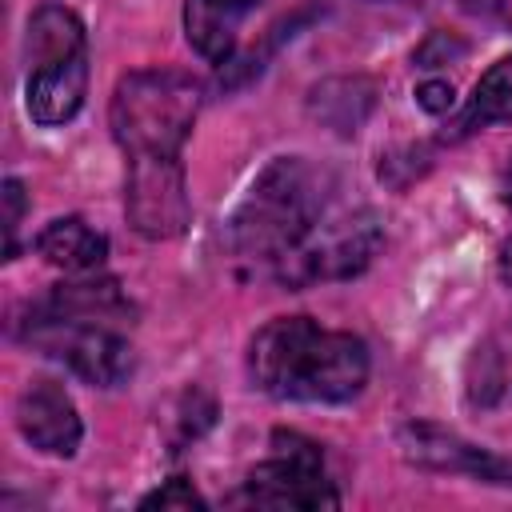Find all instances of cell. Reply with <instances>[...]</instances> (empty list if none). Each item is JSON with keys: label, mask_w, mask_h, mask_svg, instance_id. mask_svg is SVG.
<instances>
[{"label": "cell", "mask_w": 512, "mask_h": 512, "mask_svg": "<svg viewBox=\"0 0 512 512\" xmlns=\"http://www.w3.org/2000/svg\"><path fill=\"white\" fill-rule=\"evenodd\" d=\"M248 376L276 400L344 404L368 384V348L360 336L320 328L308 316H280L252 336Z\"/></svg>", "instance_id": "obj_1"}, {"label": "cell", "mask_w": 512, "mask_h": 512, "mask_svg": "<svg viewBox=\"0 0 512 512\" xmlns=\"http://www.w3.org/2000/svg\"><path fill=\"white\" fill-rule=\"evenodd\" d=\"M328 212V176L304 156H276L228 220L236 256L276 264Z\"/></svg>", "instance_id": "obj_2"}, {"label": "cell", "mask_w": 512, "mask_h": 512, "mask_svg": "<svg viewBox=\"0 0 512 512\" xmlns=\"http://www.w3.org/2000/svg\"><path fill=\"white\" fill-rule=\"evenodd\" d=\"M200 112V84L176 68L128 72L108 108L116 144L132 164H180V148Z\"/></svg>", "instance_id": "obj_3"}, {"label": "cell", "mask_w": 512, "mask_h": 512, "mask_svg": "<svg viewBox=\"0 0 512 512\" xmlns=\"http://www.w3.org/2000/svg\"><path fill=\"white\" fill-rule=\"evenodd\" d=\"M24 108L36 124L56 128L72 120L88 92V40L84 24L60 8L40 4L24 32Z\"/></svg>", "instance_id": "obj_4"}, {"label": "cell", "mask_w": 512, "mask_h": 512, "mask_svg": "<svg viewBox=\"0 0 512 512\" xmlns=\"http://www.w3.org/2000/svg\"><path fill=\"white\" fill-rule=\"evenodd\" d=\"M380 240V220L368 208L336 216L324 212L308 228V236L272 264V272L288 288H308L316 280H348L372 264Z\"/></svg>", "instance_id": "obj_5"}, {"label": "cell", "mask_w": 512, "mask_h": 512, "mask_svg": "<svg viewBox=\"0 0 512 512\" xmlns=\"http://www.w3.org/2000/svg\"><path fill=\"white\" fill-rule=\"evenodd\" d=\"M256 508H336L340 496L324 476L320 444L300 432H272V456L256 464L240 492Z\"/></svg>", "instance_id": "obj_6"}, {"label": "cell", "mask_w": 512, "mask_h": 512, "mask_svg": "<svg viewBox=\"0 0 512 512\" xmlns=\"http://www.w3.org/2000/svg\"><path fill=\"white\" fill-rule=\"evenodd\" d=\"M24 336L48 356H60L80 380L96 388H116L136 368L132 344L112 324H100V320H60V316L32 312Z\"/></svg>", "instance_id": "obj_7"}, {"label": "cell", "mask_w": 512, "mask_h": 512, "mask_svg": "<svg viewBox=\"0 0 512 512\" xmlns=\"http://www.w3.org/2000/svg\"><path fill=\"white\" fill-rule=\"evenodd\" d=\"M16 428L20 436L48 452V456H76L84 424L76 416L72 396L56 380H32L16 400Z\"/></svg>", "instance_id": "obj_8"}, {"label": "cell", "mask_w": 512, "mask_h": 512, "mask_svg": "<svg viewBox=\"0 0 512 512\" xmlns=\"http://www.w3.org/2000/svg\"><path fill=\"white\" fill-rule=\"evenodd\" d=\"M396 444H400V456L408 464L428 468V472H468L480 480L504 476V464L496 456H488L484 448H476V444H468L456 432L436 428V424H404L396 432Z\"/></svg>", "instance_id": "obj_9"}, {"label": "cell", "mask_w": 512, "mask_h": 512, "mask_svg": "<svg viewBox=\"0 0 512 512\" xmlns=\"http://www.w3.org/2000/svg\"><path fill=\"white\" fill-rule=\"evenodd\" d=\"M260 0H188L184 4V32L188 44L212 60L224 64L236 48V32L244 24V16L256 8Z\"/></svg>", "instance_id": "obj_10"}, {"label": "cell", "mask_w": 512, "mask_h": 512, "mask_svg": "<svg viewBox=\"0 0 512 512\" xmlns=\"http://www.w3.org/2000/svg\"><path fill=\"white\" fill-rule=\"evenodd\" d=\"M36 252L52 268H64V272H96L104 264V256H108V240L92 224H84L80 216H56L52 224L40 228Z\"/></svg>", "instance_id": "obj_11"}, {"label": "cell", "mask_w": 512, "mask_h": 512, "mask_svg": "<svg viewBox=\"0 0 512 512\" xmlns=\"http://www.w3.org/2000/svg\"><path fill=\"white\" fill-rule=\"evenodd\" d=\"M372 100H376V88L360 76H340V80H324L312 88L308 96V112L328 124L332 132L348 136L364 124V116L372 112Z\"/></svg>", "instance_id": "obj_12"}, {"label": "cell", "mask_w": 512, "mask_h": 512, "mask_svg": "<svg viewBox=\"0 0 512 512\" xmlns=\"http://www.w3.org/2000/svg\"><path fill=\"white\" fill-rule=\"evenodd\" d=\"M496 120H512V52L500 56L472 88L460 120H456V132H472V128H484V124H496Z\"/></svg>", "instance_id": "obj_13"}, {"label": "cell", "mask_w": 512, "mask_h": 512, "mask_svg": "<svg viewBox=\"0 0 512 512\" xmlns=\"http://www.w3.org/2000/svg\"><path fill=\"white\" fill-rule=\"evenodd\" d=\"M140 508H204V496L192 488V480L172 476V480H164L156 492H148V496L140 500Z\"/></svg>", "instance_id": "obj_14"}, {"label": "cell", "mask_w": 512, "mask_h": 512, "mask_svg": "<svg viewBox=\"0 0 512 512\" xmlns=\"http://www.w3.org/2000/svg\"><path fill=\"white\" fill-rule=\"evenodd\" d=\"M4 256L12 260L16 256V232H20V220H24V208H28V196H24V184L16 176L4 180Z\"/></svg>", "instance_id": "obj_15"}, {"label": "cell", "mask_w": 512, "mask_h": 512, "mask_svg": "<svg viewBox=\"0 0 512 512\" xmlns=\"http://www.w3.org/2000/svg\"><path fill=\"white\" fill-rule=\"evenodd\" d=\"M452 84L448 80H424L420 88H416V104L424 108V112H432V116H440V112H448L452 108Z\"/></svg>", "instance_id": "obj_16"}, {"label": "cell", "mask_w": 512, "mask_h": 512, "mask_svg": "<svg viewBox=\"0 0 512 512\" xmlns=\"http://www.w3.org/2000/svg\"><path fill=\"white\" fill-rule=\"evenodd\" d=\"M436 52H464V44H444V32H436L420 52H416V60H420V68H432V60H436Z\"/></svg>", "instance_id": "obj_17"}, {"label": "cell", "mask_w": 512, "mask_h": 512, "mask_svg": "<svg viewBox=\"0 0 512 512\" xmlns=\"http://www.w3.org/2000/svg\"><path fill=\"white\" fill-rule=\"evenodd\" d=\"M500 280L512 288V236H508L504 248H500Z\"/></svg>", "instance_id": "obj_18"}, {"label": "cell", "mask_w": 512, "mask_h": 512, "mask_svg": "<svg viewBox=\"0 0 512 512\" xmlns=\"http://www.w3.org/2000/svg\"><path fill=\"white\" fill-rule=\"evenodd\" d=\"M500 192H504V204L512 208V160H508V168H504V180H500Z\"/></svg>", "instance_id": "obj_19"}]
</instances>
